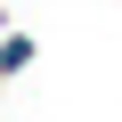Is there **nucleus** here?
<instances>
[{
    "instance_id": "obj_1",
    "label": "nucleus",
    "mask_w": 122,
    "mask_h": 122,
    "mask_svg": "<svg viewBox=\"0 0 122 122\" xmlns=\"http://www.w3.org/2000/svg\"><path fill=\"white\" fill-rule=\"evenodd\" d=\"M16 65H33V41H0V73H16Z\"/></svg>"
}]
</instances>
